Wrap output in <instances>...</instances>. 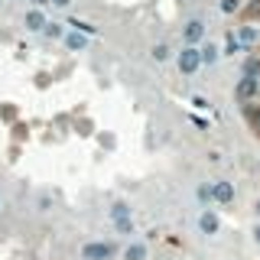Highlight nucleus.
<instances>
[{
	"instance_id": "dca6fc26",
	"label": "nucleus",
	"mask_w": 260,
	"mask_h": 260,
	"mask_svg": "<svg viewBox=\"0 0 260 260\" xmlns=\"http://www.w3.org/2000/svg\"><path fill=\"white\" fill-rule=\"evenodd\" d=\"M49 7H52V10H69L72 4H75V0H46Z\"/></svg>"
},
{
	"instance_id": "aec40b11",
	"label": "nucleus",
	"mask_w": 260,
	"mask_h": 260,
	"mask_svg": "<svg viewBox=\"0 0 260 260\" xmlns=\"http://www.w3.org/2000/svg\"><path fill=\"white\" fill-rule=\"evenodd\" d=\"M0 211H4V199H0Z\"/></svg>"
},
{
	"instance_id": "f03ea898",
	"label": "nucleus",
	"mask_w": 260,
	"mask_h": 260,
	"mask_svg": "<svg viewBox=\"0 0 260 260\" xmlns=\"http://www.w3.org/2000/svg\"><path fill=\"white\" fill-rule=\"evenodd\" d=\"M108 215H111V224H114V231H117V234L130 238V234L137 231V224H134V211H130V205H127L124 199H117V202H114Z\"/></svg>"
},
{
	"instance_id": "0eeeda50",
	"label": "nucleus",
	"mask_w": 260,
	"mask_h": 260,
	"mask_svg": "<svg viewBox=\"0 0 260 260\" xmlns=\"http://www.w3.org/2000/svg\"><path fill=\"white\" fill-rule=\"evenodd\" d=\"M46 26H49V16H46V10L32 7V10L23 13V29H26V32H43Z\"/></svg>"
},
{
	"instance_id": "f8f14e48",
	"label": "nucleus",
	"mask_w": 260,
	"mask_h": 260,
	"mask_svg": "<svg viewBox=\"0 0 260 260\" xmlns=\"http://www.w3.org/2000/svg\"><path fill=\"white\" fill-rule=\"evenodd\" d=\"M150 59L156 62V65H166L169 59H176V52H173V46H169V43H153V49H150Z\"/></svg>"
},
{
	"instance_id": "20e7f679",
	"label": "nucleus",
	"mask_w": 260,
	"mask_h": 260,
	"mask_svg": "<svg viewBox=\"0 0 260 260\" xmlns=\"http://www.w3.org/2000/svg\"><path fill=\"white\" fill-rule=\"evenodd\" d=\"M208 39V26L202 16H192V20L182 23V46H202Z\"/></svg>"
},
{
	"instance_id": "f257e3e1",
	"label": "nucleus",
	"mask_w": 260,
	"mask_h": 260,
	"mask_svg": "<svg viewBox=\"0 0 260 260\" xmlns=\"http://www.w3.org/2000/svg\"><path fill=\"white\" fill-rule=\"evenodd\" d=\"M120 257V247L114 241H88L78 247V260H114Z\"/></svg>"
},
{
	"instance_id": "a211bd4d",
	"label": "nucleus",
	"mask_w": 260,
	"mask_h": 260,
	"mask_svg": "<svg viewBox=\"0 0 260 260\" xmlns=\"http://www.w3.org/2000/svg\"><path fill=\"white\" fill-rule=\"evenodd\" d=\"M250 234H254V241H257V244H260V221H257V224H254V231H250Z\"/></svg>"
},
{
	"instance_id": "1a4fd4ad",
	"label": "nucleus",
	"mask_w": 260,
	"mask_h": 260,
	"mask_svg": "<svg viewBox=\"0 0 260 260\" xmlns=\"http://www.w3.org/2000/svg\"><path fill=\"white\" fill-rule=\"evenodd\" d=\"M120 260H150V247L143 241H127V247H120Z\"/></svg>"
},
{
	"instance_id": "4468645a",
	"label": "nucleus",
	"mask_w": 260,
	"mask_h": 260,
	"mask_svg": "<svg viewBox=\"0 0 260 260\" xmlns=\"http://www.w3.org/2000/svg\"><path fill=\"white\" fill-rule=\"evenodd\" d=\"M241 7H244V0H218V10H221L224 16L241 13Z\"/></svg>"
},
{
	"instance_id": "39448f33",
	"label": "nucleus",
	"mask_w": 260,
	"mask_h": 260,
	"mask_svg": "<svg viewBox=\"0 0 260 260\" xmlns=\"http://www.w3.org/2000/svg\"><path fill=\"white\" fill-rule=\"evenodd\" d=\"M211 202L215 205H234V199H238V189H234V182H228V179H211Z\"/></svg>"
},
{
	"instance_id": "9d476101",
	"label": "nucleus",
	"mask_w": 260,
	"mask_h": 260,
	"mask_svg": "<svg viewBox=\"0 0 260 260\" xmlns=\"http://www.w3.org/2000/svg\"><path fill=\"white\" fill-rule=\"evenodd\" d=\"M234 39L244 46V49H250V46H257L260 43V26L257 23H247V26H238V32H234Z\"/></svg>"
},
{
	"instance_id": "6e6552de",
	"label": "nucleus",
	"mask_w": 260,
	"mask_h": 260,
	"mask_svg": "<svg viewBox=\"0 0 260 260\" xmlns=\"http://www.w3.org/2000/svg\"><path fill=\"white\" fill-rule=\"evenodd\" d=\"M62 46L69 49V52H85L88 49V32H81V29H69L62 36Z\"/></svg>"
},
{
	"instance_id": "423d86ee",
	"label": "nucleus",
	"mask_w": 260,
	"mask_h": 260,
	"mask_svg": "<svg viewBox=\"0 0 260 260\" xmlns=\"http://www.w3.org/2000/svg\"><path fill=\"white\" fill-rule=\"evenodd\" d=\"M199 231L205 234V238H215V234L221 231V221H218V211L215 208L205 205V208L199 211Z\"/></svg>"
},
{
	"instance_id": "2eb2a0df",
	"label": "nucleus",
	"mask_w": 260,
	"mask_h": 260,
	"mask_svg": "<svg viewBox=\"0 0 260 260\" xmlns=\"http://www.w3.org/2000/svg\"><path fill=\"white\" fill-rule=\"evenodd\" d=\"M65 32H69V29H65L62 23H52V20H49V26L43 29V36H46V39H62Z\"/></svg>"
},
{
	"instance_id": "f3484780",
	"label": "nucleus",
	"mask_w": 260,
	"mask_h": 260,
	"mask_svg": "<svg viewBox=\"0 0 260 260\" xmlns=\"http://www.w3.org/2000/svg\"><path fill=\"white\" fill-rule=\"evenodd\" d=\"M39 211H49V195H39Z\"/></svg>"
},
{
	"instance_id": "7ed1b4c3",
	"label": "nucleus",
	"mask_w": 260,
	"mask_h": 260,
	"mask_svg": "<svg viewBox=\"0 0 260 260\" xmlns=\"http://www.w3.org/2000/svg\"><path fill=\"white\" fill-rule=\"evenodd\" d=\"M176 69H179V75H185V78H192L199 69H205V65H202V49L199 46H182L176 52Z\"/></svg>"
},
{
	"instance_id": "6ab92c4d",
	"label": "nucleus",
	"mask_w": 260,
	"mask_h": 260,
	"mask_svg": "<svg viewBox=\"0 0 260 260\" xmlns=\"http://www.w3.org/2000/svg\"><path fill=\"white\" fill-rule=\"evenodd\" d=\"M254 215H257V218H260V202H254Z\"/></svg>"
},
{
	"instance_id": "ddd939ff",
	"label": "nucleus",
	"mask_w": 260,
	"mask_h": 260,
	"mask_svg": "<svg viewBox=\"0 0 260 260\" xmlns=\"http://www.w3.org/2000/svg\"><path fill=\"white\" fill-rule=\"evenodd\" d=\"M257 94V78L254 75H244L238 81V98H254Z\"/></svg>"
},
{
	"instance_id": "9b49d317",
	"label": "nucleus",
	"mask_w": 260,
	"mask_h": 260,
	"mask_svg": "<svg viewBox=\"0 0 260 260\" xmlns=\"http://www.w3.org/2000/svg\"><path fill=\"white\" fill-rule=\"evenodd\" d=\"M199 49H202V65H205V69H215V65L221 62V46H218V43L205 39V43H202Z\"/></svg>"
}]
</instances>
